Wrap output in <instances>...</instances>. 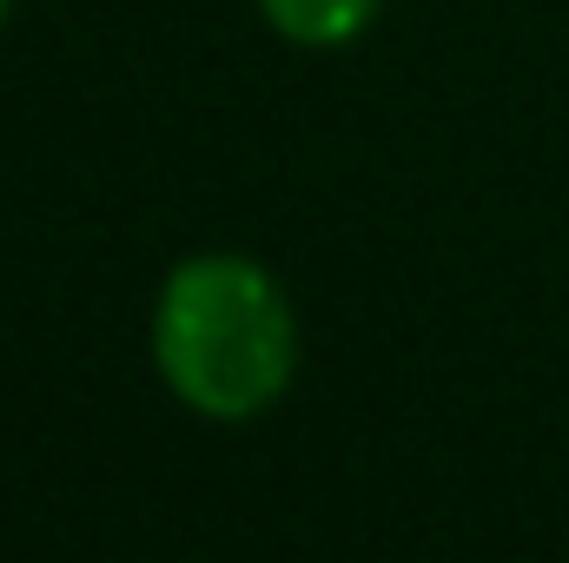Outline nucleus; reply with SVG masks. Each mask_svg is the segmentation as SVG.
<instances>
[{"label":"nucleus","instance_id":"1","mask_svg":"<svg viewBox=\"0 0 569 563\" xmlns=\"http://www.w3.org/2000/svg\"><path fill=\"white\" fill-rule=\"evenodd\" d=\"M159 385L212 424L266 418L298 378V312L246 253H192L152 298Z\"/></svg>","mask_w":569,"mask_h":563},{"label":"nucleus","instance_id":"3","mask_svg":"<svg viewBox=\"0 0 569 563\" xmlns=\"http://www.w3.org/2000/svg\"><path fill=\"white\" fill-rule=\"evenodd\" d=\"M7 13H13V0H0V27H7Z\"/></svg>","mask_w":569,"mask_h":563},{"label":"nucleus","instance_id":"2","mask_svg":"<svg viewBox=\"0 0 569 563\" xmlns=\"http://www.w3.org/2000/svg\"><path fill=\"white\" fill-rule=\"evenodd\" d=\"M266 27L291 47H351L371 33V20L385 13V0H259Z\"/></svg>","mask_w":569,"mask_h":563}]
</instances>
